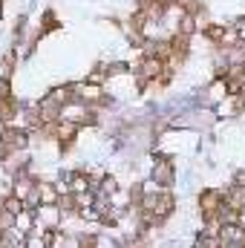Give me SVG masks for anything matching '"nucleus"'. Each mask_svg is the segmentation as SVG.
<instances>
[{"label":"nucleus","mask_w":245,"mask_h":248,"mask_svg":"<svg viewBox=\"0 0 245 248\" xmlns=\"http://www.w3.org/2000/svg\"><path fill=\"white\" fill-rule=\"evenodd\" d=\"M26 144H29V130H15V127L0 130V153H17Z\"/></svg>","instance_id":"obj_1"},{"label":"nucleus","mask_w":245,"mask_h":248,"mask_svg":"<svg viewBox=\"0 0 245 248\" xmlns=\"http://www.w3.org/2000/svg\"><path fill=\"white\" fill-rule=\"evenodd\" d=\"M61 214L63 211L58 205H38L35 208V228H58Z\"/></svg>","instance_id":"obj_2"},{"label":"nucleus","mask_w":245,"mask_h":248,"mask_svg":"<svg viewBox=\"0 0 245 248\" xmlns=\"http://www.w3.org/2000/svg\"><path fill=\"white\" fill-rule=\"evenodd\" d=\"M153 179L159 182V185H170L173 182V162L170 159H165V156H159L156 159V165H153Z\"/></svg>","instance_id":"obj_3"},{"label":"nucleus","mask_w":245,"mask_h":248,"mask_svg":"<svg viewBox=\"0 0 245 248\" xmlns=\"http://www.w3.org/2000/svg\"><path fill=\"white\" fill-rule=\"evenodd\" d=\"M222 243H237V246H245V225H222V234H219Z\"/></svg>","instance_id":"obj_4"},{"label":"nucleus","mask_w":245,"mask_h":248,"mask_svg":"<svg viewBox=\"0 0 245 248\" xmlns=\"http://www.w3.org/2000/svg\"><path fill=\"white\" fill-rule=\"evenodd\" d=\"M225 32H228V26H219V23H208V26H202V35L211 41V44H222V38H225Z\"/></svg>","instance_id":"obj_5"},{"label":"nucleus","mask_w":245,"mask_h":248,"mask_svg":"<svg viewBox=\"0 0 245 248\" xmlns=\"http://www.w3.org/2000/svg\"><path fill=\"white\" fill-rule=\"evenodd\" d=\"M116 190H119V182H116L113 176H101V182H98V193H95V196H107V199H110Z\"/></svg>","instance_id":"obj_6"},{"label":"nucleus","mask_w":245,"mask_h":248,"mask_svg":"<svg viewBox=\"0 0 245 248\" xmlns=\"http://www.w3.org/2000/svg\"><path fill=\"white\" fill-rule=\"evenodd\" d=\"M78 248H98V237L95 234H81L78 237Z\"/></svg>","instance_id":"obj_7"},{"label":"nucleus","mask_w":245,"mask_h":248,"mask_svg":"<svg viewBox=\"0 0 245 248\" xmlns=\"http://www.w3.org/2000/svg\"><path fill=\"white\" fill-rule=\"evenodd\" d=\"M237 95H243V98H245V84L240 87V93H237Z\"/></svg>","instance_id":"obj_8"}]
</instances>
